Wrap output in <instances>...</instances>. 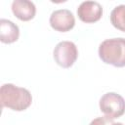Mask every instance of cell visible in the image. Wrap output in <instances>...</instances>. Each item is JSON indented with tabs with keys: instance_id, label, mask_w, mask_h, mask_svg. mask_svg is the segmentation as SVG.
<instances>
[{
	"instance_id": "2",
	"label": "cell",
	"mask_w": 125,
	"mask_h": 125,
	"mask_svg": "<svg viewBox=\"0 0 125 125\" xmlns=\"http://www.w3.org/2000/svg\"><path fill=\"white\" fill-rule=\"evenodd\" d=\"M99 57L107 64L116 67L125 66V38H110L99 46Z\"/></svg>"
},
{
	"instance_id": "4",
	"label": "cell",
	"mask_w": 125,
	"mask_h": 125,
	"mask_svg": "<svg viewBox=\"0 0 125 125\" xmlns=\"http://www.w3.org/2000/svg\"><path fill=\"white\" fill-rule=\"evenodd\" d=\"M53 56L58 65L63 68H68L77 60L78 50L73 42L61 41L56 45L53 52Z\"/></svg>"
},
{
	"instance_id": "11",
	"label": "cell",
	"mask_w": 125,
	"mask_h": 125,
	"mask_svg": "<svg viewBox=\"0 0 125 125\" xmlns=\"http://www.w3.org/2000/svg\"><path fill=\"white\" fill-rule=\"evenodd\" d=\"M110 125H123L121 122H112Z\"/></svg>"
},
{
	"instance_id": "9",
	"label": "cell",
	"mask_w": 125,
	"mask_h": 125,
	"mask_svg": "<svg viewBox=\"0 0 125 125\" xmlns=\"http://www.w3.org/2000/svg\"><path fill=\"white\" fill-rule=\"evenodd\" d=\"M110 22L115 28L125 32V5L113 8L110 13Z\"/></svg>"
},
{
	"instance_id": "7",
	"label": "cell",
	"mask_w": 125,
	"mask_h": 125,
	"mask_svg": "<svg viewBox=\"0 0 125 125\" xmlns=\"http://www.w3.org/2000/svg\"><path fill=\"white\" fill-rule=\"evenodd\" d=\"M12 11L19 20L27 21L34 18L36 7L33 2L28 0H15L12 3Z\"/></svg>"
},
{
	"instance_id": "8",
	"label": "cell",
	"mask_w": 125,
	"mask_h": 125,
	"mask_svg": "<svg viewBox=\"0 0 125 125\" xmlns=\"http://www.w3.org/2000/svg\"><path fill=\"white\" fill-rule=\"evenodd\" d=\"M20 29L12 21L1 19L0 20V40L2 43L11 44L18 40Z\"/></svg>"
},
{
	"instance_id": "6",
	"label": "cell",
	"mask_w": 125,
	"mask_h": 125,
	"mask_svg": "<svg viewBox=\"0 0 125 125\" xmlns=\"http://www.w3.org/2000/svg\"><path fill=\"white\" fill-rule=\"evenodd\" d=\"M77 15L83 22L93 23L102 18L103 8L101 4L96 1H84L79 5Z\"/></svg>"
},
{
	"instance_id": "1",
	"label": "cell",
	"mask_w": 125,
	"mask_h": 125,
	"mask_svg": "<svg viewBox=\"0 0 125 125\" xmlns=\"http://www.w3.org/2000/svg\"><path fill=\"white\" fill-rule=\"evenodd\" d=\"M0 102L2 107H8L16 111H22L30 106L32 96L27 89L7 83L1 86Z\"/></svg>"
},
{
	"instance_id": "5",
	"label": "cell",
	"mask_w": 125,
	"mask_h": 125,
	"mask_svg": "<svg viewBox=\"0 0 125 125\" xmlns=\"http://www.w3.org/2000/svg\"><path fill=\"white\" fill-rule=\"evenodd\" d=\"M49 22L53 29L60 32H66L75 25V18L69 10L60 9L51 14Z\"/></svg>"
},
{
	"instance_id": "3",
	"label": "cell",
	"mask_w": 125,
	"mask_h": 125,
	"mask_svg": "<svg viewBox=\"0 0 125 125\" xmlns=\"http://www.w3.org/2000/svg\"><path fill=\"white\" fill-rule=\"evenodd\" d=\"M99 105L104 116L112 120L122 116L125 112V100L114 92H108L102 96Z\"/></svg>"
},
{
	"instance_id": "10",
	"label": "cell",
	"mask_w": 125,
	"mask_h": 125,
	"mask_svg": "<svg viewBox=\"0 0 125 125\" xmlns=\"http://www.w3.org/2000/svg\"><path fill=\"white\" fill-rule=\"evenodd\" d=\"M112 122H113L112 119H109L106 116H103V117L95 118L90 122L89 125H110Z\"/></svg>"
}]
</instances>
